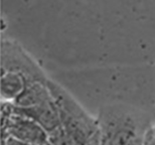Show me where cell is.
Here are the masks:
<instances>
[{
	"label": "cell",
	"mask_w": 155,
	"mask_h": 145,
	"mask_svg": "<svg viewBox=\"0 0 155 145\" xmlns=\"http://www.w3.org/2000/svg\"><path fill=\"white\" fill-rule=\"evenodd\" d=\"M1 72L19 74L26 80V84L48 81L38 64L17 44L10 41L1 42Z\"/></svg>",
	"instance_id": "cell-1"
},
{
	"label": "cell",
	"mask_w": 155,
	"mask_h": 145,
	"mask_svg": "<svg viewBox=\"0 0 155 145\" xmlns=\"http://www.w3.org/2000/svg\"><path fill=\"white\" fill-rule=\"evenodd\" d=\"M2 139L12 137L29 145H46L48 134L38 123L17 113H2Z\"/></svg>",
	"instance_id": "cell-2"
},
{
	"label": "cell",
	"mask_w": 155,
	"mask_h": 145,
	"mask_svg": "<svg viewBox=\"0 0 155 145\" xmlns=\"http://www.w3.org/2000/svg\"><path fill=\"white\" fill-rule=\"evenodd\" d=\"M13 112L32 119L38 123L48 134H51L61 126L60 114L54 98L30 108H17L13 105Z\"/></svg>",
	"instance_id": "cell-3"
},
{
	"label": "cell",
	"mask_w": 155,
	"mask_h": 145,
	"mask_svg": "<svg viewBox=\"0 0 155 145\" xmlns=\"http://www.w3.org/2000/svg\"><path fill=\"white\" fill-rule=\"evenodd\" d=\"M26 80L14 72H1V97L5 102H13L22 94Z\"/></svg>",
	"instance_id": "cell-4"
},
{
	"label": "cell",
	"mask_w": 155,
	"mask_h": 145,
	"mask_svg": "<svg viewBox=\"0 0 155 145\" xmlns=\"http://www.w3.org/2000/svg\"><path fill=\"white\" fill-rule=\"evenodd\" d=\"M2 145H29L23 142H20L12 137H7L6 139H2Z\"/></svg>",
	"instance_id": "cell-5"
},
{
	"label": "cell",
	"mask_w": 155,
	"mask_h": 145,
	"mask_svg": "<svg viewBox=\"0 0 155 145\" xmlns=\"http://www.w3.org/2000/svg\"><path fill=\"white\" fill-rule=\"evenodd\" d=\"M46 145H51V144H49V143H48V144H46Z\"/></svg>",
	"instance_id": "cell-6"
}]
</instances>
